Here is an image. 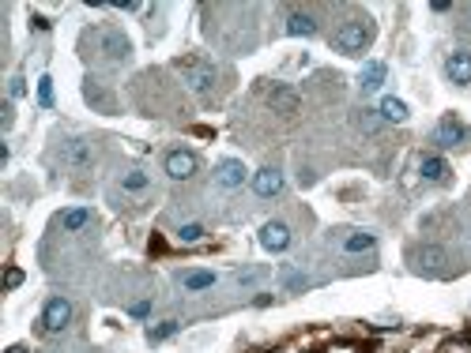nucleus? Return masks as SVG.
<instances>
[{"label":"nucleus","instance_id":"f257e3e1","mask_svg":"<svg viewBox=\"0 0 471 353\" xmlns=\"http://www.w3.org/2000/svg\"><path fill=\"white\" fill-rule=\"evenodd\" d=\"M369 41H374V19L369 15L343 19V23L336 27V34H332V46L339 53H362V49H369Z\"/></svg>","mask_w":471,"mask_h":353},{"label":"nucleus","instance_id":"f03ea898","mask_svg":"<svg viewBox=\"0 0 471 353\" xmlns=\"http://www.w3.org/2000/svg\"><path fill=\"white\" fill-rule=\"evenodd\" d=\"M173 72L189 83L192 94L207 98V94L215 91V68L207 60H200V57H178V60H173Z\"/></svg>","mask_w":471,"mask_h":353},{"label":"nucleus","instance_id":"7ed1b4c3","mask_svg":"<svg viewBox=\"0 0 471 353\" xmlns=\"http://www.w3.org/2000/svg\"><path fill=\"white\" fill-rule=\"evenodd\" d=\"M68 323H72V301L68 297H49L46 308H42V330L46 335H61Z\"/></svg>","mask_w":471,"mask_h":353},{"label":"nucleus","instance_id":"20e7f679","mask_svg":"<svg viewBox=\"0 0 471 353\" xmlns=\"http://www.w3.org/2000/svg\"><path fill=\"white\" fill-rule=\"evenodd\" d=\"M94 41H98V53H102V57H109V60H128V53H133L128 38L121 34V30H114V27L94 30Z\"/></svg>","mask_w":471,"mask_h":353},{"label":"nucleus","instance_id":"39448f33","mask_svg":"<svg viewBox=\"0 0 471 353\" xmlns=\"http://www.w3.org/2000/svg\"><path fill=\"white\" fill-rule=\"evenodd\" d=\"M162 169H166L170 181H189V176H196V169H200V158H196L192 150H170L166 162H162Z\"/></svg>","mask_w":471,"mask_h":353},{"label":"nucleus","instance_id":"423d86ee","mask_svg":"<svg viewBox=\"0 0 471 353\" xmlns=\"http://www.w3.org/2000/svg\"><path fill=\"white\" fill-rule=\"evenodd\" d=\"M430 139L437 143V147H460V143H467V124L456 120V117H441Z\"/></svg>","mask_w":471,"mask_h":353},{"label":"nucleus","instance_id":"0eeeda50","mask_svg":"<svg viewBox=\"0 0 471 353\" xmlns=\"http://www.w3.org/2000/svg\"><path fill=\"white\" fill-rule=\"evenodd\" d=\"M61 162L68 165V169H87V165L94 162V147L87 139H64L61 143Z\"/></svg>","mask_w":471,"mask_h":353},{"label":"nucleus","instance_id":"6e6552de","mask_svg":"<svg viewBox=\"0 0 471 353\" xmlns=\"http://www.w3.org/2000/svg\"><path fill=\"white\" fill-rule=\"evenodd\" d=\"M445 75H448V83H456V86H471V49H456V53H448V60H445Z\"/></svg>","mask_w":471,"mask_h":353},{"label":"nucleus","instance_id":"1a4fd4ad","mask_svg":"<svg viewBox=\"0 0 471 353\" xmlns=\"http://www.w3.org/2000/svg\"><path fill=\"white\" fill-rule=\"evenodd\" d=\"M415 263H419V271H426V274H445L448 252L437 248V245H422L419 252H415Z\"/></svg>","mask_w":471,"mask_h":353},{"label":"nucleus","instance_id":"9d476101","mask_svg":"<svg viewBox=\"0 0 471 353\" xmlns=\"http://www.w3.org/2000/svg\"><path fill=\"white\" fill-rule=\"evenodd\" d=\"M215 184L219 188H242L245 184V165L238 158H223L215 165Z\"/></svg>","mask_w":471,"mask_h":353},{"label":"nucleus","instance_id":"9b49d317","mask_svg":"<svg viewBox=\"0 0 471 353\" xmlns=\"http://www.w3.org/2000/svg\"><path fill=\"white\" fill-rule=\"evenodd\" d=\"M283 188H287V181H283V173L279 169H260V173H253V192L260 195V200H271V195H279Z\"/></svg>","mask_w":471,"mask_h":353},{"label":"nucleus","instance_id":"f8f14e48","mask_svg":"<svg viewBox=\"0 0 471 353\" xmlns=\"http://www.w3.org/2000/svg\"><path fill=\"white\" fill-rule=\"evenodd\" d=\"M268 105L276 109V113H283V117H290V113H298V105H302V98H298V91L294 86H271L268 91Z\"/></svg>","mask_w":471,"mask_h":353},{"label":"nucleus","instance_id":"ddd939ff","mask_svg":"<svg viewBox=\"0 0 471 353\" xmlns=\"http://www.w3.org/2000/svg\"><path fill=\"white\" fill-rule=\"evenodd\" d=\"M260 245H264L268 252L290 248V226L287 222H264L260 226Z\"/></svg>","mask_w":471,"mask_h":353},{"label":"nucleus","instance_id":"4468645a","mask_svg":"<svg viewBox=\"0 0 471 353\" xmlns=\"http://www.w3.org/2000/svg\"><path fill=\"white\" fill-rule=\"evenodd\" d=\"M336 245L347 252V256H358V252H369L377 245V237L374 233H366V229H350V233H343V237H336Z\"/></svg>","mask_w":471,"mask_h":353},{"label":"nucleus","instance_id":"2eb2a0df","mask_svg":"<svg viewBox=\"0 0 471 353\" xmlns=\"http://www.w3.org/2000/svg\"><path fill=\"white\" fill-rule=\"evenodd\" d=\"M419 173H422V181H430V184H445L453 169H448L445 158H437V154H426V158L419 162Z\"/></svg>","mask_w":471,"mask_h":353},{"label":"nucleus","instance_id":"dca6fc26","mask_svg":"<svg viewBox=\"0 0 471 353\" xmlns=\"http://www.w3.org/2000/svg\"><path fill=\"white\" fill-rule=\"evenodd\" d=\"M283 30H287L290 38H313V34H317V19H313L310 12H290V15H287V27H283Z\"/></svg>","mask_w":471,"mask_h":353},{"label":"nucleus","instance_id":"f3484780","mask_svg":"<svg viewBox=\"0 0 471 353\" xmlns=\"http://www.w3.org/2000/svg\"><path fill=\"white\" fill-rule=\"evenodd\" d=\"M178 282H181V290L200 293V290H212L219 278H215V271H181V274H178Z\"/></svg>","mask_w":471,"mask_h":353},{"label":"nucleus","instance_id":"a211bd4d","mask_svg":"<svg viewBox=\"0 0 471 353\" xmlns=\"http://www.w3.org/2000/svg\"><path fill=\"white\" fill-rule=\"evenodd\" d=\"M57 226L64 229V233H80V229L91 226V211H87V207H68V211L57 218Z\"/></svg>","mask_w":471,"mask_h":353},{"label":"nucleus","instance_id":"6ab92c4d","mask_svg":"<svg viewBox=\"0 0 471 353\" xmlns=\"http://www.w3.org/2000/svg\"><path fill=\"white\" fill-rule=\"evenodd\" d=\"M385 75H389V68L381 60H369L366 68H362V75H358V86H362V91H377L381 83H385Z\"/></svg>","mask_w":471,"mask_h":353},{"label":"nucleus","instance_id":"aec40b11","mask_svg":"<svg viewBox=\"0 0 471 353\" xmlns=\"http://www.w3.org/2000/svg\"><path fill=\"white\" fill-rule=\"evenodd\" d=\"M147 188H151V176H147L144 169H125V173H121V192L140 195V192H147Z\"/></svg>","mask_w":471,"mask_h":353},{"label":"nucleus","instance_id":"412c9836","mask_svg":"<svg viewBox=\"0 0 471 353\" xmlns=\"http://www.w3.org/2000/svg\"><path fill=\"white\" fill-rule=\"evenodd\" d=\"M377 113H381V120H389V124H403V120L411 117V113H408V105H403L400 98H385Z\"/></svg>","mask_w":471,"mask_h":353},{"label":"nucleus","instance_id":"4be33fe9","mask_svg":"<svg viewBox=\"0 0 471 353\" xmlns=\"http://www.w3.org/2000/svg\"><path fill=\"white\" fill-rule=\"evenodd\" d=\"M279 282H283V290H290V293H298V290L310 285V278H305L298 267H290V263H283V267H279Z\"/></svg>","mask_w":471,"mask_h":353},{"label":"nucleus","instance_id":"5701e85b","mask_svg":"<svg viewBox=\"0 0 471 353\" xmlns=\"http://www.w3.org/2000/svg\"><path fill=\"white\" fill-rule=\"evenodd\" d=\"M181 330V323L178 319H162V323H155V327H147V342H166V338H173Z\"/></svg>","mask_w":471,"mask_h":353},{"label":"nucleus","instance_id":"b1692460","mask_svg":"<svg viewBox=\"0 0 471 353\" xmlns=\"http://www.w3.org/2000/svg\"><path fill=\"white\" fill-rule=\"evenodd\" d=\"M204 237H207V229H204L200 222H185V226H178V240H181V245H200Z\"/></svg>","mask_w":471,"mask_h":353},{"label":"nucleus","instance_id":"393cba45","mask_svg":"<svg viewBox=\"0 0 471 353\" xmlns=\"http://www.w3.org/2000/svg\"><path fill=\"white\" fill-rule=\"evenodd\" d=\"M381 124H385V120H381L377 109H362V113H358V128L369 131V136H374V131H381Z\"/></svg>","mask_w":471,"mask_h":353},{"label":"nucleus","instance_id":"a878e982","mask_svg":"<svg viewBox=\"0 0 471 353\" xmlns=\"http://www.w3.org/2000/svg\"><path fill=\"white\" fill-rule=\"evenodd\" d=\"M268 278V267H245V271H238V285H257V282H264Z\"/></svg>","mask_w":471,"mask_h":353},{"label":"nucleus","instance_id":"bb28decb","mask_svg":"<svg viewBox=\"0 0 471 353\" xmlns=\"http://www.w3.org/2000/svg\"><path fill=\"white\" fill-rule=\"evenodd\" d=\"M38 102L42 105H53V79H49V75H42V79H38Z\"/></svg>","mask_w":471,"mask_h":353},{"label":"nucleus","instance_id":"cd10ccee","mask_svg":"<svg viewBox=\"0 0 471 353\" xmlns=\"http://www.w3.org/2000/svg\"><path fill=\"white\" fill-rule=\"evenodd\" d=\"M27 94V79L23 75H12V83H8V98H23Z\"/></svg>","mask_w":471,"mask_h":353},{"label":"nucleus","instance_id":"c85d7f7f","mask_svg":"<svg viewBox=\"0 0 471 353\" xmlns=\"http://www.w3.org/2000/svg\"><path fill=\"white\" fill-rule=\"evenodd\" d=\"M4 285H8V290H16V285H23V271H16V267H12V271L4 274Z\"/></svg>","mask_w":471,"mask_h":353},{"label":"nucleus","instance_id":"c756f323","mask_svg":"<svg viewBox=\"0 0 471 353\" xmlns=\"http://www.w3.org/2000/svg\"><path fill=\"white\" fill-rule=\"evenodd\" d=\"M128 312H133V316H136V319H144V316H147V312H151V301H136V304H133V308H128Z\"/></svg>","mask_w":471,"mask_h":353},{"label":"nucleus","instance_id":"7c9ffc66","mask_svg":"<svg viewBox=\"0 0 471 353\" xmlns=\"http://www.w3.org/2000/svg\"><path fill=\"white\" fill-rule=\"evenodd\" d=\"M460 30H467V34H471V4L464 8V15H460Z\"/></svg>","mask_w":471,"mask_h":353},{"label":"nucleus","instance_id":"2f4dec72","mask_svg":"<svg viewBox=\"0 0 471 353\" xmlns=\"http://www.w3.org/2000/svg\"><path fill=\"white\" fill-rule=\"evenodd\" d=\"M8 353H27V349H23V346H12V349H8Z\"/></svg>","mask_w":471,"mask_h":353}]
</instances>
